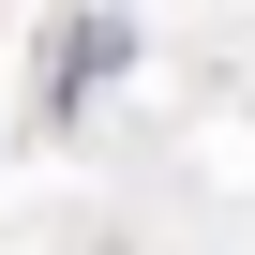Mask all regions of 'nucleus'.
Listing matches in <instances>:
<instances>
[{"mask_svg": "<svg viewBox=\"0 0 255 255\" xmlns=\"http://www.w3.org/2000/svg\"><path fill=\"white\" fill-rule=\"evenodd\" d=\"M105 60H120V30H105V15H75V30H60V105H75V90H90Z\"/></svg>", "mask_w": 255, "mask_h": 255, "instance_id": "1", "label": "nucleus"}]
</instances>
